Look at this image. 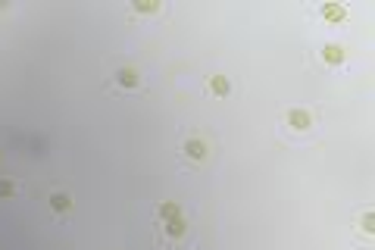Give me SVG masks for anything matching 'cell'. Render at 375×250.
I'll list each match as a JSON object with an SVG mask.
<instances>
[{"mask_svg": "<svg viewBox=\"0 0 375 250\" xmlns=\"http://www.w3.org/2000/svg\"><path fill=\"white\" fill-rule=\"evenodd\" d=\"M185 231H188V225H185L182 216H172V219H159L156 222V238L159 241H178V238H185Z\"/></svg>", "mask_w": 375, "mask_h": 250, "instance_id": "1", "label": "cell"}, {"mask_svg": "<svg viewBox=\"0 0 375 250\" xmlns=\"http://www.w3.org/2000/svg\"><path fill=\"white\" fill-rule=\"evenodd\" d=\"M182 150H185V156L191 159V163H203L206 153H210V147H206L203 138H188L185 144H182Z\"/></svg>", "mask_w": 375, "mask_h": 250, "instance_id": "2", "label": "cell"}, {"mask_svg": "<svg viewBox=\"0 0 375 250\" xmlns=\"http://www.w3.org/2000/svg\"><path fill=\"white\" fill-rule=\"evenodd\" d=\"M288 125H291L294 132H307L310 125H313V116H310L307 110H291V113H288Z\"/></svg>", "mask_w": 375, "mask_h": 250, "instance_id": "3", "label": "cell"}, {"mask_svg": "<svg viewBox=\"0 0 375 250\" xmlns=\"http://www.w3.org/2000/svg\"><path fill=\"white\" fill-rule=\"evenodd\" d=\"M206 91H210V94H228V91H231V81H228L225 75H210Z\"/></svg>", "mask_w": 375, "mask_h": 250, "instance_id": "4", "label": "cell"}, {"mask_svg": "<svg viewBox=\"0 0 375 250\" xmlns=\"http://www.w3.org/2000/svg\"><path fill=\"white\" fill-rule=\"evenodd\" d=\"M172 216H182V206H178L175 200H163L156 206V222L159 219H172Z\"/></svg>", "mask_w": 375, "mask_h": 250, "instance_id": "5", "label": "cell"}, {"mask_svg": "<svg viewBox=\"0 0 375 250\" xmlns=\"http://www.w3.org/2000/svg\"><path fill=\"white\" fill-rule=\"evenodd\" d=\"M322 60H328V63H341V60H344L341 44H325V47H322Z\"/></svg>", "mask_w": 375, "mask_h": 250, "instance_id": "6", "label": "cell"}, {"mask_svg": "<svg viewBox=\"0 0 375 250\" xmlns=\"http://www.w3.org/2000/svg\"><path fill=\"white\" fill-rule=\"evenodd\" d=\"M116 81H119L122 88H135V85H138V72H135V69H119V72H116Z\"/></svg>", "mask_w": 375, "mask_h": 250, "instance_id": "7", "label": "cell"}, {"mask_svg": "<svg viewBox=\"0 0 375 250\" xmlns=\"http://www.w3.org/2000/svg\"><path fill=\"white\" fill-rule=\"evenodd\" d=\"M322 16H325V19H344L347 10H344L341 4H325V7H322Z\"/></svg>", "mask_w": 375, "mask_h": 250, "instance_id": "8", "label": "cell"}, {"mask_svg": "<svg viewBox=\"0 0 375 250\" xmlns=\"http://www.w3.org/2000/svg\"><path fill=\"white\" fill-rule=\"evenodd\" d=\"M50 206L53 210H69V206H72V197H69V194H53V197H50Z\"/></svg>", "mask_w": 375, "mask_h": 250, "instance_id": "9", "label": "cell"}, {"mask_svg": "<svg viewBox=\"0 0 375 250\" xmlns=\"http://www.w3.org/2000/svg\"><path fill=\"white\" fill-rule=\"evenodd\" d=\"M360 228L366 231V235H372V231H375V216H372V210H363V219H360Z\"/></svg>", "mask_w": 375, "mask_h": 250, "instance_id": "10", "label": "cell"}, {"mask_svg": "<svg viewBox=\"0 0 375 250\" xmlns=\"http://www.w3.org/2000/svg\"><path fill=\"white\" fill-rule=\"evenodd\" d=\"M135 10H138V13H156V10H159V4H156V0H138Z\"/></svg>", "mask_w": 375, "mask_h": 250, "instance_id": "11", "label": "cell"}, {"mask_svg": "<svg viewBox=\"0 0 375 250\" xmlns=\"http://www.w3.org/2000/svg\"><path fill=\"white\" fill-rule=\"evenodd\" d=\"M13 191H16L13 182H0V197H13Z\"/></svg>", "mask_w": 375, "mask_h": 250, "instance_id": "12", "label": "cell"}, {"mask_svg": "<svg viewBox=\"0 0 375 250\" xmlns=\"http://www.w3.org/2000/svg\"><path fill=\"white\" fill-rule=\"evenodd\" d=\"M0 159H4V153H0Z\"/></svg>", "mask_w": 375, "mask_h": 250, "instance_id": "13", "label": "cell"}]
</instances>
